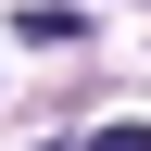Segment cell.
<instances>
[{
	"mask_svg": "<svg viewBox=\"0 0 151 151\" xmlns=\"http://www.w3.org/2000/svg\"><path fill=\"white\" fill-rule=\"evenodd\" d=\"M88 151H151V126H101V139H88Z\"/></svg>",
	"mask_w": 151,
	"mask_h": 151,
	"instance_id": "obj_1",
	"label": "cell"
}]
</instances>
